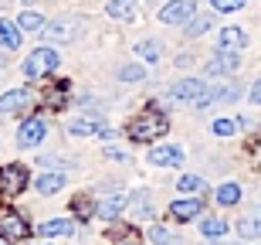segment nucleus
Masks as SVG:
<instances>
[{"instance_id":"f257e3e1","label":"nucleus","mask_w":261,"mask_h":245,"mask_svg":"<svg viewBox=\"0 0 261 245\" xmlns=\"http://www.w3.org/2000/svg\"><path fill=\"white\" fill-rule=\"evenodd\" d=\"M166 133V116L163 113H143L139 119H133L126 126V137L129 140H136V143H149V140H156V137H163Z\"/></svg>"},{"instance_id":"f03ea898","label":"nucleus","mask_w":261,"mask_h":245,"mask_svg":"<svg viewBox=\"0 0 261 245\" xmlns=\"http://www.w3.org/2000/svg\"><path fill=\"white\" fill-rule=\"evenodd\" d=\"M58 61H61V55L55 48H48V44L44 48H34L24 58V75L28 79H44V75H51V72L58 69Z\"/></svg>"},{"instance_id":"7ed1b4c3","label":"nucleus","mask_w":261,"mask_h":245,"mask_svg":"<svg viewBox=\"0 0 261 245\" xmlns=\"http://www.w3.org/2000/svg\"><path fill=\"white\" fill-rule=\"evenodd\" d=\"M31 235V225L14 211V208H0V238L4 242H24Z\"/></svg>"},{"instance_id":"20e7f679","label":"nucleus","mask_w":261,"mask_h":245,"mask_svg":"<svg viewBox=\"0 0 261 245\" xmlns=\"http://www.w3.org/2000/svg\"><path fill=\"white\" fill-rule=\"evenodd\" d=\"M28 187V167L24 164H4L0 170V191L4 194H20Z\"/></svg>"},{"instance_id":"39448f33","label":"nucleus","mask_w":261,"mask_h":245,"mask_svg":"<svg viewBox=\"0 0 261 245\" xmlns=\"http://www.w3.org/2000/svg\"><path fill=\"white\" fill-rule=\"evenodd\" d=\"M194 0H170V4H163L160 7V20L163 24H187V20L194 17Z\"/></svg>"},{"instance_id":"423d86ee","label":"nucleus","mask_w":261,"mask_h":245,"mask_svg":"<svg viewBox=\"0 0 261 245\" xmlns=\"http://www.w3.org/2000/svg\"><path fill=\"white\" fill-rule=\"evenodd\" d=\"M126 194H122V191H109L106 197H98L95 201V215L98 218H119L122 215V211H126Z\"/></svg>"},{"instance_id":"0eeeda50","label":"nucleus","mask_w":261,"mask_h":245,"mask_svg":"<svg viewBox=\"0 0 261 245\" xmlns=\"http://www.w3.org/2000/svg\"><path fill=\"white\" fill-rule=\"evenodd\" d=\"M203 92H207V85H203L200 79H180L173 88H170L173 99H180V102H194V106L203 99Z\"/></svg>"},{"instance_id":"6e6552de","label":"nucleus","mask_w":261,"mask_h":245,"mask_svg":"<svg viewBox=\"0 0 261 245\" xmlns=\"http://www.w3.org/2000/svg\"><path fill=\"white\" fill-rule=\"evenodd\" d=\"M41 34L48 41H71L78 34V20L75 17H58V20H51V24H44Z\"/></svg>"},{"instance_id":"1a4fd4ad","label":"nucleus","mask_w":261,"mask_h":245,"mask_svg":"<svg viewBox=\"0 0 261 245\" xmlns=\"http://www.w3.org/2000/svg\"><path fill=\"white\" fill-rule=\"evenodd\" d=\"M48 126H44V119H28V123H20L17 129V147H38L41 140H44Z\"/></svg>"},{"instance_id":"9d476101","label":"nucleus","mask_w":261,"mask_h":245,"mask_svg":"<svg viewBox=\"0 0 261 245\" xmlns=\"http://www.w3.org/2000/svg\"><path fill=\"white\" fill-rule=\"evenodd\" d=\"M238 65H241L238 51H217V58L207 61V75H234Z\"/></svg>"},{"instance_id":"9b49d317","label":"nucleus","mask_w":261,"mask_h":245,"mask_svg":"<svg viewBox=\"0 0 261 245\" xmlns=\"http://www.w3.org/2000/svg\"><path fill=\"white\" fill-rule=\"evenodd\" d=\"M31 106V92L28 88H10L0 96V116H10V113H20V109Z\"/></svg>"},{"instance_id":"f8f14e48","label":"nucleus","mask_w":261,"mask_h":245,"mask_svg":"<svg viewBox=\"0 0 261 245\" xmlns=\"http://www.w3.org/2000/svg\"><path fill=\"white\" fill-rule=\"evenodd\" d=\"M149 164L153 167H180L184 164V150L180 147H153L149 150Z\"/></svg>"},{"instance_id":"ddd939ff","label":"nucleus","mask_w":261,"mask_h":245,"mask_svg":"<svg viewBox=\"0 0 261 245\" xmlns=\"http://www.w3.org/2000/svg\"><path fill=\"white\" fill-rule=\"evenodd\" d=\"M34 187H38L41 194H58L61 187H65V174H61V170H44V174L34 181Z\"/></svg>"},{"instance_id":"4468645a","label":"nucleus","mask_w":261,"mask_h":245,"mask_svg":"<svg viewBox=\"0 0 261 245\" xmlns=\"http://www.w3.org/2000/svg\"><path fill=\"white\" fill-rule=\"evenodd\" d=\"M248 44V34L241 28H221V51H241Z\"/></svg>"},{"instance_id":"2eb2a0df","label":"nucleus","mask_w":261,"mask_h":245,"mask_svg":"<svg viewBox=\"0 0 261 245\" xmlns=\"http://www.w3.org/2000/svg\"><path fill=\"white\" fill-rule=\"evenodd\" d=\"M0 44L10 48V51L20 48V28L14 24V20H7V17H0Z\"/></svg>"},{"instance_id":"dca6fc26","label":"nucleus","mask_w":261,"mask_h":245,"mask_svg":"<svg viewBox=\"0 0 261 245\" xmlns=\"http://www.w3.org/2000/svg\"><path fill=\"white\" fill-rule=\"evenodd\" d=\"M170 215L180 218V221H187V218H197V215H200V197H184V201H173Z\"/></svg>"},{"instance_id":"f3484780","label":"nucleus","mask_w":261,"mask_h":245,"mask_svg":"<svg viewBox=\"0 0 261 245\" xmlns=\"http://www.w3.org/2000/svg\"><path fill=\"white\" fill-rule=\"evenodd\" d=\"M98 123L102 119H95V116H78L68 123V133L71 137H92V133H98Z\"/></svg>"},{"instance_id":"a211bd4d","label":"nucleus","mask_w":261,"mask_h":245,"mask_svg":"<svg viewBox=\"0 0 261 245\" xmlns=\"http://www.w3.org/2000/svg\"><path fill=\"white\" fill-rule=\"evenodd\" d=\"M106 14L116 20H133L136 14V0H109L106 4Z\"/></svg>"},{"instance_id":"6ab92c4d","label":"nucleus","mask_w":261,"mask_h":245,"mask_svg":"<svg viewBox=\"0 0 261 245\" xmlns=\"http://www.w3.org/2000/svg\"><path fill=\"white\" fill-rule=\"evenodd\" d=\"M200 235L203 238H221V235H227V221H224V218H203V221H200Z\"/></svg>"},{"instance_id":"aec40b11","label":"nucleus","mask_w":261,"mask_h":245,"mask_svg":"<svg viewBox=\"0 0 261 245\" xmlns=\"http://www.w3.org/2000/svg\"><path fill=\"white\" fill-rule=\"evenodd\" d=\"M136 55H139V58L143 61H160V55H163V44H160V41H139V44H136Z\"/></svg>"},{"instance_id":"412c9836","label":"nucleus","mask_w":261,"mask_h":245,"mask_svg":"<svg viewBox=\"0 0 261 245\" xmlns=\"http://www.w3.org/2000/svg\"><path fill=\"white\" fill-rule=\"evenodd\" d=\"M41 235H68V232H71V221H68V218H51V221H41V228H38Z\"/></svg>"},{"instance_id":"4be33fe9","label":"nucleus","mask_w":261,"mask_h":245,"mask_svg":"<svg viewBox=\"0 0 261 245\" xmlns=\"http://www.w3.org/2000/svg\"><path fill=\"white\" fill-rule=\"evenodd\" d=\"M129 205H133V211L139 218H153V201H149V194H146V191H136V194L129 197Z\"/></svg>"},{"instance_id":"5701e85b","label":"nucleus","mask_w":261,"mask_h":245,"mask_svg":"<svg viewBox=\"0 0 261 245\" xmlns=\"http://www.w3.org/2000/svg\"><path fill=\"white\" fill-rule=\"evenodd\" d=\"M17 28L20 31H44V17H41L38 10H24L17 17Z\"/></svg>"},{"instance_id":"b1692460","label":"nucleus","mask_w":261,"mask_h":245,"mask_svg":"<svg viewBox=\"0 0 261 245\" xmlns=\"http://www.w3.org/2000/svg\"><path fill=\"white\" fill-rule=\"evenodd\" d=\"M238 235L241 238H261V218H241L238 221Z\"/></svg>"},{"instance_id":"393cba45","label":"nucleus","mask_w":261,"mask_h":245,"mask_svg":"<svg viewBox=\"0 0 261 245\" xmlns=\"http://www.w3.org/2000/svg\"><path fill=\"white\" fill-rule=\"evenodd\" d=\"M217 201H221V205H238V201H241V187L238 184H221L217 187Z\"/></svg>"},{"instance_id":"a878e982","label":"nucleus","mask_w":261,"mask_h":245,"mask_svg":"<svg viewBox=\"0 0 261 245\" xmlns=\"http://www.w3.org/2000/svg\"><path fill=\"white\" fill-rule=\"evenodd\" d=\"M119 79L129 82V85H136V82H143V79H146V72L139 69V65H122V69H119Z\"/></svg>"},{"instance_id":"bb28decb","label":"nucleus","mask_w":261,"mask_h":245,"mask_svg":"<svg viewBox=\"0 0 261 245\" xmlns=\"http://www.w3.org/2000/svg\"><path fill=\"white\" fill-rule=\"evenodd\" d=\"M211 28H214V17H207V14H203V17H194L190 28H187V38H197V34H203V31H211Z\"/></svg>"},{"instance_id":"cd10ccee","label":"nucleus","mask_w":261,"mask_h":245,"mask_svg":"<svg viewBox=\"0 0 261 245\" xmlns=\"http://www.w3.org/2000/svg\"><path fill=\"white\" fill-rule=\"evenodd\" d=\"M238 129H241L238 119H217V123H214V133H217V137H231V133H238Z\"/></svg>"},{"instance_id":"c85d7f7f","label":"nucleus","mask_w":261,"mask_h":245,"mask_svg":"<svg viewBox=\"0 0 261 245\" xmlns=\"http://www.w3.org/2000/svg\"><path fill=\"white\" fill-rule=\"evenodd\" d=\"M211 7L217 10V14H227V10H241L244 0H211Z\"/></svg>"},{"instance_id":"c756f323","label":"nucleus","mask_w":261,"mask_h":245,"mask_svg":"<svg viewBox=\"0 0 261 245\" xmlns=\"http://www.w3.org/2000/svg\"><path fill=\"white\" fill-rule=\"evenodd\" d=\"M176 191H203V181H200V177H194V174H187V177H180Z\"/></svg>"},{"instance_id":"7c9ffc66","label":"nucleus","mask_w":261,"mask_h":245,"mask_svg":"<svg viewBox=\"0 0 261 245\" xmlns=\"http://www.w3.org/2000/svg\"><path fill=\"white\" fill-rule=\"evenodd\" d=\"M38 164H41V167H48V170H61V167H65V160H61V157H41Z\"/></svg>"},{"instance_id":"2f4dec72","label":"nucleus","mask_w":261,"mask_h":245,"mask_svg":"<svg viewBox=\"0 0 261 245\" xmlns=\"http://www.w3.org/2000/svg\"><path fill=\"white\" fill-rule=\"evenodd\" d=\"M75 208H78V215H92V201H85V197H82Z\"/></svg>"},{"instance_id":"473e14b6","label":"nucleus","mask_w":261,"mask_h":245,"mask_svg":"<svg viewBox=\"0 0 261 245\" xmlns=\"http://www.w3.org/2000/svg\"><path fill=\"white\" fill-rule=\"evenodd\" d=\"M251 102H258V106H261V82H254V88H251Z\"/></svg>"},{"instance_id":"72a5a7b5","label":"nucleus","mask_w":261,"mask_h":245,"mask_svg":"<svg viewBox=\"0 0 261 245\" xmlns=\"http://www.w3.org/2000/svg\"><path fill=\"white\" fill-rule=\"evenodd\" d=\"M258 160H261V147H258Z\"/></svg>"},{"instance_id":"f704fd0d","label":"nucleus","mask_w":261,"mask_h":245,"mask_svg":"<svg viewBox=\"0 0 261 245\" xmlns=\"http://www.w3.org/2000/svg\"><path fill=\"white\" fill-rule=\"evenodd\" d=\"M0 4H10V0H0Z\"/></svg>"}]
</instances>
